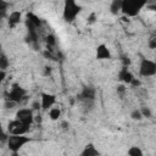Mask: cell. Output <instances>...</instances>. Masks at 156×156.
<instances>
[{"label": "cell", "instance_id": "8", "mask_svg": "<svg viewBox=\"0 0 156 156\" xmlns=\"http://www.w3.org/2000/svg\"><path fill=\"white\" fill-rule=\"evenodd\" d=\"M98 60H108L111 58V52L108 50V48L105 44H100L96 48V54H95Z\"/></svg>", "mask_w": 156, "mask_h": 156}, {"label": "cell", "instance_id": "29", "mask_svg": "<svg viewBox=\"0 0 156 156\" xmlns=\"http://www.w3.org/2000/svg\"><path fill=\"white\" fill-rule=\"evenodd\" d=\"M32 106H33L34 110H39V108H41V104H39L38 101H34V102L32 104Z\"/></svg>", "mask_w": 156, "mask_h": 156}, {"label": "cell", "instance_id": "21", "mask_svg": "<svg viewBox=\"0 0 156 156\" xmlns=\"http://www.w3.org/2000/svg\"><path fill=\"white\" fill-rule=\"evenodd\" d=\"M0 5H1V7H0V10H1V16H5V12H6L7 7H9V4H7L5 0H0Z\"/></svg>", "mask_w": 156, "mask_h": 156}, {"label": "cell", "instance_id": "26", "mask_svg": "<svg viewBox=\"0 0 156 156\" xmlns=\"http://www.w3.org/2000/svg\"><path fill=\"white\" fill-rule=\"evenodd\" d=\"M126 90H127V88H126L123 84H121V85H118V87H117V93H119V94L126 93Z\"/></svg>", "mask_w": 156, "mask_h": 156}, {"label": "cell", "instance_id": "5", "mask_svg": "<svg viewBox=\"0 0 156 156\" xmlns=\"http://www.w3.org/2000/svg\"><path fill=\"white\" fill-rule=\"evenodd\" d=\"M26 94H27V91L23 88H21L20 85L15 84L12 87L11 91L7 94V100H11V101H15L16 104H20L22 101V99L26 98Z\"/></svg>", "mask_w": 156, "mask_h": 156}, {"label": "cell", "instance_id": "30", "mask_svg": "<svg viewBox=\"0 0 156 156\" xmlns=\"http://www.w3.org/2000/svg\"><path fill=\"white\" fill-rule=\"evenodd\" d=\"M5 77H6V72H5V69H0V80H4Z\"/></svg>", "mask_w": 156, "mask_h": 156}, {"label": "cell", "instance_id": "27", "mask_svg": "<svg viewBox=\"0 0 156 156\" xmlns=\"http://www.w3.org/2000/svg\"><path fill=\"white\" fill-rule=\"evenodd\" d=\"M122 63H123V66L128 67V66L130 65V58H129V57H123V58H122Z\"/></svg>", "mask_w": 156, "mask_h": 156}, {"label": "cell", "instance_id": "32", "mask_svg": "<svg viewBox=\"0 0 156 156\" xmlns=\"http://www.w3.org/2000/svg\"><path fill=\"white\" fill-rule=\"evenodd\" d=\"M44 68H45V76L50 74V72H51V68H50V67H48V66H46V67H44Z\"/></svg>", "mask_w": 156, "mask_h": 156}, {"label": "cell", "instance_id": "1", "mask_svg": "<svg viewBox=\"0 0 156 156\" xmlns=\"http://www.w3.org/2000/svg\"><path fill=\"white\" fill-rule=\"evenodd\" d=\"M146 4L147 0H122V12L127 17L136 16Z\"/></svg>", "mask_w": 156, "mask_h": 156}, {"label": "cell", "instance_id": "15", "mask_svg": "<svg viewBox=\"0 0 156 156\" xmlns=\"http://www.w3.org/2000/svg\"><path fill=\"white\" fill-rule=\"evenodd\" d=\"M60 116H61V110H60V108H57V107L50 108V111H49V117H50V119L56 121V119L60 118Z\"/></svg>", "mask_w": 156, "mask_h": 156}, {"label": "cell", "instance_id": "20", "mask_svg": "<svg viewBox=\"0 0 156 156\" xmlns=\"http://www.w3.org/2000/svg\"><path fill=\"white\" fill-rule=\"evenodd\" d=\"M46 44H48V46H54V45H56V39H55V37H54L52 34H49V35L46 37Z\"/></svg>", "mask_w": 156, "mask_h": 156}, {"label": "cell", "instance_id": "19", "mask_svg": "<svg viewBox=\"0 0 156 156\" xmlns=\"http://www.w3.org/2000/svg\"><path fill=\"white\" fill-rule=\"evenodd\" d=\"M130 118L134 119V121H140L143 118V113L140 110H133L130 112Z\"/></svg>", "mask_w": 156, "mask_h": 156}, {"label": "cell", "instance_id": "17", "mask_svg": "<svg viewBox=\"0 0 156 156\" xmlns=\"http://www.w3.org/2000/svg\"><path fill=\"white\" fill-rule=\"evenodd\" d=\"M127 154H128L129 156H141V155H143V151H141L138 146H130V147L128 149Z\"/></svg>", "mask_w": 156, "mask_h": 156}, {"label": "cell", "instance_id": "18", "mask_svg": "<svg viewBox=\"0 0 156 156\" xmlns=\"http://www.w3.org/2000/svg\"><path fill=\"white\" fill-rule=\"evenodd\" d=\"M9 65H10V62H9L7 57L5 56V54H2L1 55V58H0V69H5L6 71V68L9 67Z\"/></svg>", "mask_w": 156, "mask_h": 156}, {"label": "cell", "instance_id": "10", "mask_svg": "<svg viewBox=\"0 0 156 156\" xmlns=\"http://www.w3.org/2000/svg\"><path fill=\"white\" fill-rule=\"evenodd\" d=\"M134 77H133V74L128 71V68L126 67V66H123V68L119 71V73H118V79L121 80V82H123L124 84H130V82H132V79H133Z\"/></svg>", "mask_w": 156, "mask_h": 156}, {"label": "cell", "instance_id": "33", "mask_svg": "<svg viewBox=\"0 0 156 156\" xmlns=\"http://www.w3.org/2000/svg\"><path fill=\"white\" fill-rule=\"evenodd\" d=\"M44 56H45V57H49V58H52V55H51L50 52H48V51L44 52Z\"/></svg>", "mask_w": 156, "mask_h": 156}, {"label": "cell", "instance_id": "3", "mask_svg": "<svg viewBox=\"0 0 156 156\" xmlns=\"http://www.w3.org/2000/svg\"><path fill=\"white\" fill-rule=\"evenodd\" d=\"M29 141H30V139L27 136H22L20 134H11L7 138V146L13 154H16L24 144H27Z\"/></svg>", "mask_w": 156, "mask_h": 156}, {"label": "cell", "instance_id": "2", "mask_svg": "<svg viewBox=\"0 0 156 156\" xmlns=\"http://www.w3.org/2000/svg\"><path fill=\"white\" fill-rule=\"evenodd\" d=\"M82 7L76 2V0H65L63 5V20L66 22H72L76 20Z\"/></svg>", "mask_w": 156, "mask_h": 156}, {"label": "cell", "instance_id": "9", "mask_svg": "<svg viewBox=\"0 0 156 156\" xmlns=\"http://www.w3.org/2000/svg\"><path fill=\"white\" fill-rule=\"evenodd\" d=\"M94 98H95V90L93 88H89V87L84 88L80 91V94L78 95V99L82 101H93Z\"/></svg>", "mask_w": 156, "mask_h": 156}, {"label": "cell", "instance_id": "23", "mask_svg": "<svg viewBox=\"0 0 156 156\" xmlns=\"http://www.w3.org/2000/svg\"><path fill=\"white\" fill-rule=\"evenodd\" d=\"M147 45H149L150 49H156V37H152V38L149 40Z\"/></svg>", "mask_w": 156, "mask_h": 156}, {"label": "cell", "instance_id": "24", "mask_svg": "<svg viewBox=\"0 0 156 156\" xmlns=\"http://www.w3.org/2000/svg\"><path fill=\"white\" fill-rule=\"evenodd\" d=\"M95 20H96V15L93 12V13H90V16L88 17V24H91V23H94L95 22Z\"/></svg>", "mask_w": 156, "mask_h": 156}, {"label": "cell", "instance_id": "22", "mask_svg": "<svg viewBox=\"0 0 156 156\" xmlns=\"http://www.w3.org/2000/svg\"><path fill=\"white\" fill-rule=\"evenodd\" d=\"M140 111H141V113H143V117L151 118V111L149 110V107H143Z\"/></svg>", "mask_w": 156, "mask_h": 156}, {"label": "cell", "instance_id": "28", "mask_svg": "<svg viewBox=\"0 0 156 156\" xmlns=\"http://www.w3.org/2000/svg\"><path fill=\"white\" fill-rule=\"evenodd\" d=\"M130 85L134 87V88H135V87H139V85H140V80H138L136 78H133L132 82H130Z\"/></svg>", "mask_w": 156, "mask_h": 156}, {"label": "cell", "instance_id": "13", "mask_svg": "<svg viewBox=\"0 0 156 156\" xmlns=\"http://www.w3.org/2000/svg\"><path fill=\"white\" fill-rule=\"evenodd\" d=\"M100 152L94 147V145L93 144H89V145H87L85 146V149L82 151V156H98Z\"/></svg>", "mask_w": 156, "mask_h": 156}, {"label": "cell", "instance_id": "25", "mask_svg": "<svg viewBox=\"0 0 156 156\" xmlns=\"http://www.w3.org/2000/svg\"><path fill=\"white\" fill-rule=\"evenodd\" d=\"M15 105H16V102H15V101H11V100H7V101L5 102V107H6V108H12Z\"/></svg>", "mask_w": 156, "mask_h": 156}, {"label": "cell", "instance_id": "11", "mask_svg": "<svg viewBox=\"0 0 156 156\" xmlns=\"http://www.w3.org/2000/svg\"><path fill=\"white\" fill-rule=\"evenodd\" d=\"M21 18H22V13H21L20 11H12V12L10 13V16H9V20H7L9 26H10L11 28H15V27L21 22Z\"/></svg>", "mask_w": 156, "mask_h": 156}, {"label": "cell", "instance_id": "31", "mask_svg": "<svg viewBox=\"0 0 156 156\" xmlns=\"http://www.w3.org/2000/svg\"><path fill=\"white\" fill-rule=\"evenodd\" d=\"M61 126H62L63 129H68V128H69V123H68V122H62Z\"/></svg>", "mask_w": 156, "mask_h": 156}, {"label": "cell", "instance_id": "6", "mask_svg": "<svg viewBox=\"0 0 156 156\" xmlns=\"http://www.w3.org/2000/svg\"><path fill=\"white\" fill-rule=\"evenodd\" d=\"M16 119L21 121L24 124L30 126L33 123V121H34V116H33V112H32L30 108H21L16 113Z\"/></svg>", "mask_w": 156, "mask_h": 156}, {"label": "cell", "instance_id": "4", "mask_svg": "<svg viewBox=\"0 0 156 156\" xmlns=\"http://www.w3.org/2000/svg\"><path fill=\"white\" fill-rule=\"evenodd\" d=\"M139 73L143 77H151L156 74V62L147 60V58H143L140 62V68H139Z\"/></svg>", "mask_w": 156, "mask_h": 156}, {"label": "cell", "instance_id": "7", "mask_svg": "<svg viewBox=\"0 0 156 156\" xmlns=\"http://www.w3.org/2000/svg\"><path fill=\"white\" fill-rule=\"evenodd\" d=\"M56 102V96L52 94H46L43 93L41 94V108L43 110H49L50 107H52V105Z\"/></svg>", "mask_w": 156, "mask_h": 156}, {"label": "cell", "instance_id": "12", "mask_svg": "<svg viewBox=\"0 0 156 156\" xmlns=\"http://www.w3.org/2000/svg\"><path fill=\"white\" fill-rule=\"evenodd\" d=\"M28 129H29V126L28 124H24V123H22L21 121L17 123V126L16 127H13L11 130H10V133L11 134H20V135H23V134H26L27 132H28Z\"/></svg>", "mask_w": 156, "mask_h": 156}, {"label": "cell", "instance_id": "16", "mask_svg": "<svg viewBox=\"0 0 156 156\" xmlns=\"http://www.w3.org/2000/svg\"><path fill=\"white\" fill-rule=\"evenodd\" d=\"M27 20H28V21H30L35 27H39V26H40V23H41L40 18H39L38 16H35L34 13H32V12H29V13L27 15Z\"/></svg>", "mask_w": 156, "mask_h": 156}, {"label": "cell", "instance_id": "14", "mask_svg": "<svg viewBox=\"0 0 156 156\" xmlns=\"http://www.w3.org/2000/svg\"><path fill=\"white\" fill-rule=\"evenodd\" d=\"M110 11L113 15H117L119 11H122V0H112L110 5Z\"/></svg>", "mask_w": 156, "mask_h": 156}]
</instances>
